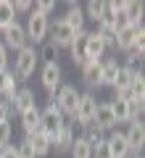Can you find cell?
<instances>
[{"mask_svg":"<svg viewBox=\"0 0 145 158\" xmlns=\"http://www.w3.org/2000/svg\"><path fill=\"white\" fill-rule=\"evenodd\" d=\"M21 127H24V132H27V137L34 135V132H40V111H37V106L21 113Z\"/></svg>","mask_w":145,"mask_h":158,"instance_id":"21","label":"cell"},{"mask_svg":"<svg viewBox=\"0 0 145 158\" xmlns=\"http://www.w3.org/2000/svg\"><path fill=\"white\" fill-rule=\"evenodd\" d=\"M95 108H98V100H95L92 92H84V95H79L77 111H74V118H77V124L90 127V124H92V116H95Z\"/></svg>","mask_w":145,"mask_h":158,"instance_id":"5","label":"cell"},{"mask_svg":"<svg viewBox=\"0 0 145 158\" xmlns=\"http://www.w3.org/2000/svg\"><path fill=\"white\" fill-rule=\"evenodd\" d=\"M103 53H106L103 40L95 32H87V40H84V58H87V61H100Z\"/></svg>","mask_w":145,"mask_h":158,"instance_id":"11","label":"cell"},{"mask_svg":"<svg viewBox=\"0 0 145 158\" xmlns=\"http://www.w3.org/2000/svg\"><path fill=\"white\" fill-rule=\"evenodd\" d=\"M95 34H98V37L103 40V45H106V48H113V45H116V32H113V29L108 27V24H98Z\"/></svg>","mask_w":145,"mask_h":158,"instance_id":"29","label":"cell"},{"mask_svg":"<svg viewBox=\"0 0 145 158\" xmlns=\"http://www.w3.org/2000/svg\"><path fill=\"white\" fill-rule=\"evenodd\" d=\"M122 11H124V16L129 19V24H143L140 21V16H143V3H137V0H129V3H122Z\"/></svg>","mask_w":145,"mask_h":158,"instance_id":"25","label":"cell"},{"mask_svg":"<svg viewBox=\"0 0 145 158\" xmlns=\"http://www.w3.org/2000/svg\"><path fill=\"white\" fill-rule=\"evenodd\" d=\"M11 6H13V11H16V13L32 11V3H29V0H16V3H11Z\"/></svg>","mask_w":145,"mask_h":158,"instance_id":"38","label":"cell"},{"mask_svg":"<svg viewBox=\"0 0 145 158\" xmlns=\"http://www.w3.org/2000/svg\"><path fill=\"white\" fill-rule=\"evenodd\" d=\"M143 111H145V103L143 100H129V121H140Z\"/></svg>","mask_w":145,"mask_h":158,"instance_id":"32","label":"cell"},{"mask_svg":"<svg viewBox=\"0 0 145 158\" xmlns=\"http://www.w3.org/2000/svg\"><path fill=\"white\" fill-rule=\"evenodd\" d=\"M40 58H45V63H56L58 48L53 45V42H45V45H42V53H40Z\"/></svg>","mask_w":145,"mask_h":158,"instance_id":"31","label":"cell"},{"mask_svg":"<svg viewBox=\"0 0 145 158\" xmlns=\"http://www.w3.org/2000/svg\"><path fill=\"white\" fill-rule=\"evenodd\" d=\"M16 77H13V71H0V95L6 98V100H13V95H16Z\"/></svg>","mask_w":145,"mask_h":158,"instance_id":"20","label":"cell"},{"mask_svg":"<svg viewBox=\"0 0 145 158\" xmlns=\"http://www.w3.org/2000/svg\"><path fill=\"white\" fill-rule=\"evenodd\" d=\"M111 111H113L116 124H122V121H129V100H124V98H116V100L111 103Z\"/></svg>","mask_w":145,"mask_h":158,"instance_id":"26","label":"cell"},{"mask_svg":"<svg viewBox=\"0 0 145 158\" xmlns=\"http://www.w3.org/2000/svg\"><path fill=\"white\" fill-rule=\"evenodd\" d=\"M108 145V153H111V158H127L129 153V145H127V137H124V132H113L111 137L106 140Z\"/></svg>","mask_w":145,"mask_h":158,"instance_id":"12","label":"cell"},{"mask_svg":"<svg viewBox=\"0 0 145 158\" xmlns=\"http://www.w3.org/2000/svg\"><path fill=\"white\" fill-rule=\"evenodd\" d=\"M71 145H74V127H71V121H66L50 148H56L58 153H66V150H71Z\"/></svg>","mask_w":145,"mask_h":158,"instance_id":"16","label":"cell"},{"mask_svg":"<svg viewBox=\"0 0 145 158\" xmlns=\"http://www.w3.org/2000/svg\"><path fill=\"white\" fill-rule=\"evenodd\" d=\"M27 142L32 145V150H34V158H45L48 153H50V140H48L45 135H40V132L29 135V137H27Z\"/></svg>","mask_w":145,"mask_h":158,"instance_id":"19","label":"cell"},{"mask_svg":"<svg viewBox=\"0 0 145 158\" xmlns=\"http://www.w3.org/2000/svg\"><path fill=\"white\" fill-rule=\"evenodd\" d=\"M82 11H84V19H92L95 24H100V19H103V3L100 0H90L87 8H82Z\"/></svg>","mask_w":145,"mask_h":158,"instance_id":"28","label":"cell"},{"mask_svg":"<svg viewBox=\"0 0 145 158\" xmlns=\"http://www.w3.org/2000/svg\"><path fill=\"white\" fill-rule=\"evenodd\" d=\"M11 145V121H0V148Z\"/></svg>","mask_w":145,"mask_h":158,"instance_id":"33","label":"cell"},{"mask_svg":"<svg viewBox=\"0 0 145 158\" xmlns=\"http://www.w3.org/2000/svg\"><path fill=\"white\" fill-rule=\"evenodd\" d=\"M71 158H92V148L84 137H74V145H71Z\"/></svg>","mask_w":145,"mask_h":158,"instance_id":"27","label":"cell"},{"mask_svg":"<svg viewBox=\"0 0 145 158\" xmlns=\"http://www.w3.org/2000/svg\"><path fill=\"white\" fill-rule=\"evenodd\" d=\"M53 8H56V3H53V0H40V3H34V8H32V11L42 13V16H50V13H53Z\"/></svg>","mask_w":145,"mask_h":158,"instance_id":"34","label":"cell"},{"mask_svg":"<svg viewBox=\"0 0 145 158\" xmlns=\"http://www.w3.org/2000/svg\"><path fill=\"white\" fill-rule=\"evenodd\" d=\"M82 79L87 87H100V61H87L82 66Z\"/></svg>","mask_w":145,"mask_h":158,"instance_id":"17","label":"cell"},{"mask_svg":"<svg viewBox=\"0 0 145 158\" xmlns=\"http://www.w3.org/2000/svg\"><path fill=\"white\" fill-rule=\"evenodd\" d=\"M48 32H50V42L58 48V50H61V48H69V45H71V40H74V34H77V32H71V29L66 27V21H63V19L53 21Z\"/></svg>","mask_w":145,"mask_h":158,"instance_id":"6","label":"cell"},{"mask_svg":"<svg viewBox=\"0 0 145 158\" xmlns=\"http://www.w3.org/2000/svg\"><path fill=\"white\" fill-rule=\"evenodd\" d=\"M127 92H129V100H145V77H143V71H137L132 77Z\"/></svg>","mask_w":145,"mask_h":158,"instance_id":"23","label":"cell"},{"mask_svg":"<svg viewBox=\"0 0 145 158\" xmlns=\"http://www.w3.org/2000/svg\"><path fill=\"white\" fill-rule=\"evenodd\" d=\"M63 21H66V27L71 29V32H82L84 29V11L79 3H69V13L63 16Z\"/></svg>","mask_w":145,"mask_h":158,"instance_id":"14","label":"cell"},{"mask_svg":"<svg viewBox=\"0 0 145 158\" xmlns=\"http://www.w3.org/2000/svg\"><path fill=\"white\" fill-rule=\"evenodd\" d=\"M11 24H16V11L8 0H0V32H6Z\"/></svg>","mask_w":145,"mask_h":158,"instance_id":"24","label":"cell"},{"mask_svg":"<svg viewBox=\"0 0 145 158\" xmlns=\"http://www.w3.org/2000/svg\"><path fill=\"white\" fill-rule=\"evenodd\" d=\"M53 103L58 106V111H61L63 116H71V118H74V111H77V103H79L77 87L61 85V87H58V92H56V98H53Z\"/></svg>","mask_w":145,"mask_h":158,"instance_id":"3","label":"cell"},{"mask_svg":"<svg viewBox=\"0 0 145 158\" xmlns=\"http://www.w3.org/2000/svg\"><path fill=\"white\" fill-rule=\"evenodd\" d=\"M37 61H40V56H37V50L34 48H24V50H19V56H16V61H13V77H16V82L19 79H29L34 74V69H37Z\"/></svg>","mask_w":145,"mask_h":158,"instance_id":"2","label":"cell"},{"mask_svg":"<svg viewBox=\"0 0 145 158\" xmlns=\"http://www.w3.org/2000/svg\"><path fill=\"white\" fill-rule=\"evenodd\" d=\"M29 108H34V92L29 90V87H21V90H16V95H13V100H11V111H16L19 116H21Z\"/></svg>","mask_w":145,"mask_h":158,"instance_id":"13","label":"cell"},{"mask_svg":"<svg viewBox=\"0 0 145 158\" xmlns=\"http://www.w3.org/2000/svg\"><path fill=\"white\" fill-rule=\"evenodd\" d=\"M63 124H66V118H63V113L58 111L56 103H50L45 111H40V135L48 137L50 145H53V140L58 137V132H61Z\"/></svg>","mask_w":145,"mask_h":158,"instance_id":"1","label":"cell"},{"mask_svg":"<svg viewBox=\"0 0 145 158\" xmlns=\"http://www.w3.org/2000/svg\"><path fill=\"white\" fill-rule=\"evenodd\" d=\"M48 29H50L48 16H42V13H37V11L29 13V21H27V27H24L27 40H32V42H42V40L48 37Z\"/></svg>","mask_w":145,"mask_h":158,"instance_id":"4","label":"cell"},{"mask_svg":"<svg viewBox=\"0 0 145 158\" xmlns=\"http://www.w3.org/2000/svg\"><path fill=\"white\" fill-rule=\"evenodd\" d=\"M124 137H127V145L132 153H140L145 145V127L143 121H129V129L124 132Z\"/></svg>","mask_w":145,"mask_h":158,"instance_id":"10","label":"cell"},{"mask_svg":"<svg viewBox=\"0 0 145 158\" xmlns=\"http://www.w3.org/2000/svg\"><path fill=\"white\" fill-rule=\"evenodd\" d=\"M8 116H11V103L0 100V121H8Z\"/></svg>","mask_w":145,"mask_h":158,"instance_id":"39","label":"cell"},{"mask_svg":"<svg viewBox=\"0 0 145 158\" xmlns=\"http://www.w3.org/2000/svg\"><path fill=\"white\" fill-rule=\"evenodd\" d=\"M3 37H6V40H3V45H6V48H13L16 53L27 48V32H24V27H21L19 21L11 24V27L3 32Z\"/></svg>","mask_w":145,"mask_h":158,"instance_id":"8","label":"cell"},{"mask_svg":"<svg viewBox=\"0 0 145 158\" xmlns=\"http://www.w3.org/2000/svg\"><path fill=\"white\" fill-rule=\"evenodd\" d=\"M16 153H19V158H34V150H32V145H29L27 140L16 145Z\"/></svg>","mask_w":145,"mask_h":158,"instance_id":"35","label":"cell"},{"mask_svg":"<svg viewBox=\"0 0 145 158\" xmlns=\"http://www.w3.org/2000/svg\"><path fill=\"white\" fill-rule=\"evenodd\" d=\"M116 74H119V61H116V58H106V61H100V82H103V85H113Z\"/></svg>","mask_w":145,"mask_h":158,"instance_id":"22","label":"cell"},{"mask_svg":"<svg viewBox=\"0 0 145 158\" xmlns=\"http://www.w3.org/2000/svg\"><path fill=\"white\" fill-rule=\"evenodd\" d=\"M84 140L90 142V148H95V145H100V142H106V137H103V132L98 129L95 124H90V127H84Z\"/></svg>","mask_w":145,"mask_h":158,"instance_id":"30","label":"cell"},{"mask_svg":"<svg viewBox=\"0 0 145 158\" xmlns=\"http://www.w3.org/2000/svg\"><path fill=\"white\" fill-rule=\"evenodd\" d=\"M143 27V24H134V27H129V29H124V32H119L116 34V50H124V53H129L134 48V37H137V29Z\"/></svg>","mask_w":145,"mask_h":158,"instance_id":"18","label":"cell"},{"mask_svg":"<svg viewBox=\"0 0 145 158\" xmlns=\"http://www.w3.org/2000/svg\"><path fill=\"white\" fill-rule=\"evenodd\" d=\"M84 40H87V32H77L74 34V40H71V45H69V50H71V61L77 63L79 69L87 63V58H84Z\"/></svg>","mask_w":145,"mask_h":158,"instance_id":"15","label":"cell"},{"mask_svg":"<svg viewBox=\"0 0 145 158\" xmlns=\"http://www.w3.org/2000/svg\"><path fill=\"white\" fill-rule=\"evenodd\" d=\"M127 158H143V153H129Z\"/></svg>","mask_w":145,"mask_h":158,"instance_id":"40","label":"cell"},{"mask_svg":"<svg viewBox=\"0 0 145 158\" xmlns=\"http://www.w3.org/2000/svg\"><path fill=\"white\" fill-rule=\"evenodd\" d=\"M92 158H111V153H108V145H106V142H100V145L92 148Z\"/></svg>","mask_w":145,"mask_h":158,"instance_id":"36","label":"cell"},{"mask_svg":"<svg viewBox=\"0 0 145 158\" xmlns=\"http://www.w3.org/2000/svg\"><path fill=\"white\" fill-rule=\"evenodd\" d=\"M61 66L58 63H45L42 66V87L48 90V95H50V100L56 98L58 87H61Z\"/></svg>","mask_w":145,"mask_h":158,"instance_id":"7","label":"cell"},{"mask_svg":"<svg viewBox=\"0 0 145 158\" xmlns=\"http://www.w3.org/2000/svg\"><path fill=\"white\" fill-rule=\"evenodd\" d=\"M0 71H8V48L0 42Z\"/></svg>","mask_w":145,"mask_h":158,"instance_id":"37","label":"cell"},{"mask_svg":"<svg viewBox=\"0 0 145 158\" xmlns=\"http://www.w3.org/2000/svg\"><path fill=\"white\" fill-rule=\"evenodd\" d=\"M92 124L98 127L100 132L113 129V127H116V118H113L111 103H98V108H95V116H92Z\"/></svg>","mask_w":145,"mask_h":158,"instance_id":"9","label":"cell"}]
</instances>
